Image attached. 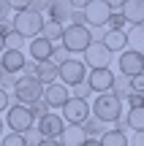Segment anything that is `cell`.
Segmentation results:
<instances>
[{
    "label": "cell",
    "mask_w": 144,
    "mask_h": 146,
    "mask_svg": "<svg viewBox=\"0 0 144 146\" xmlns=\"http://www.w3.org/2000/svg\"><path fill=\"white\" fill-rule=\"evenodd\" d=\"M87 5V0H74V8H84Z\"/></svg>",
    "instance_id": "cell-49"
},
{
    "label": "cell",
    "mask_w": 144,
    "mask_h": 146,
    "mask_svg": "<svg viewBox=\"0 0 144 146\" xmlns=\"http://www.w3.org/2000/svg\"><path fill=\"white\" fill-rule=\"evenodd\" d=\"M92 43V30L87 25H65L63 27V41H60V46H65L71 54L76 52H84L87 46Z\"/></svg>",
    "instance_id": "cell-3"
},
{
    "label": "cell",
    "mask_w": 144,
    "mask_h": 146,
    "mask_svg": "<svg viewBox=\"0 0 144 146\" xmlns=\"http://www.w3.org/2000/svg\"><path fill=\"white\" fill-rule=\"evenodd\" d=\"M63 127H65V119L57 114V111H49L44 119L35 122V130L41 133V138H60Z\"/></svg>",
    "instance_id": "cell-11"
},
{
    "label": "cell",
    "mask_w": 144,
    "mask_h": 146,
    "mask_svg": "<svg viewBox=\"0 0 144 146\" xmlns=\"http://www.w3.org/2000/svg\"><path fill=\"white\" fill-rule=\"evenodd\" d=\"M49 19L52 22H60V25L65 27V22L71 19V14H74V0H52V5H49Z\"/></svg>",
    "instance_id": "cell-16"
},
{
    "label": "cell",
    "mask_w": 144,
    "mask_h": 146,
    "mask_svg": "<svg viewBox=\"0 0 144 146\" xmlns=\"http://www.w3.org/2000/svg\"><path fill=\"white\" fill-rule=\"evenodd\" d=\"M44 16L35 14V11H16L14 19H11V25H14V33H19L25 41H33V38L41 35L44 30Z\"/></svg>",
    "instance_id": "cell-2"
},
{
    "label": "cell",
    "mask_w": 144,
    "mask_h": 146,
    "mask_svg": "<svg viewBox=\"0 0 144 146\" xmlns=\"http://www.w3.org/2000/svg\"><path fill=\"white\" fill-rule=\"evenodd\" d=\"M125 38H128V49L144 54V25H131L128 33H125Z\"/></svg>",
    "instance_id": "cell-20"
},
{
    "label": "cell",
    "mask_w": 144,
    "mask_h": 146,
    "mask_svg": "<svg viewBox=\"0 0 144 146\" xmlns=\"http://www.w3.org/2000/svg\"><path fill=\"white\" fill-rule=\"evenodd\" d=\"M131 87H133V92L144 95V73H141V76H133V78H131Z\"/></svg>",
    "instance_id": "cell-39"
},
{
    "label": "cell",
    "mask_w": 144,
    "mask_h": 146,
    "mask_svg": "<svg viewBox=\"0 0 144 146\" xmlns=\"http://www.w3.org/2000/svg\"><path fill=\"white\" fill-rule=\"evenodd\" d=\"M82 130H84V135H87V138H101L103 133H106V127H103V122H101V119L90 116V119L82 122Z\"/></svg>",
    "instance_id": "cell-25"
},
{
    "label": "cell",
    "mask_w": 144,
    "mask_h": 146,
    "mask_svg": "<svg viewBox=\"0 0 144 146\" xmlns=\"http://www.w3.org/2000/svg\"><path fill=\"white\" fill-rule=\"evenodd\" d=\"M49 5H52V0H30V8H27V11L44 14V11H49Z\"/></svg>",
    "instance_id": "cell-33"
},
{
    "label": "cell",
    "mask_w": 144,
    "mask_h": 146,
    "mask_svg": "<svg viewBox=\"0 0 144 146\" xmlns=\"http://www.w3.org/2000/svg\"><path fill=\"white\" fill-rule=\"evenodd\" d=\"M0 146H27V141H25L22 133H5L0 138Z\"/></svg>",
    "instance_id": "cell-28"
},
{
    "label": "cell",
    "mask_w": 144,
    "mask_h": 146,
    "mask_svg": "<svg viewBox=\"0 0 144 146\" xmlns=\"http://www.w3.org/2000/svg\"><path fill=\"white\" fill-rule=\"evenodd\" d=\"M101 43L103 46L109 49V52H125V49H128V38H125V30H106L103 33V38H101Z\"/></svg>",
    "instance_id": "cell-18"
},
{
    "label": "cell",
    "mask_w": 144,
    "mask_h": 146,
    "mask_svg": "<svg viewBox=\"0 0 144 146\" xmlns=\"http://www.w3.org/2000/svg\"><path fill=\"white\" fill-rule=\"evenodd\" d=\"M57 141H60V146H82L87 141V135L82 130V125H65Z\"/></svg>",
    "instance_id": "cell-19"
},
{
    "label": "cell",
    "mask_w": 144,
    "mask_h": 146,
    "mask_svg": "<svg viewBox=\"0 0 144 146\" xmlns=\"http://www.w3.org/2000/svg\"><path fill=\"white\" fill-rule=\"evenodd\" d=\"M8 108H11V95H8V89L0 87V114H3V111H8Z\"/></svg>",
    "instance_id": "cell-36"
},
{
    "label": "cell",
    "mask_w": 144,
    "mask_h": 146,
    "mask_svg": "<svg viewBox=\"0 0 144 146\" xmlns=\"http://www.w3.org/2000/svg\"><path fill=\"white\" fill-rule=\"evenodd\" d=\"M8 5L14 11H27V8H30V0H8Z\"/></svg>",
    "instance_id": "cell-41"
},
{
    "label": "cell",
    "mask_w": 144,
    "mask_h": 146,
    "mask_svg": "<svg viewBox=\"0 0 144 146\" xmlns=\"http://www.w3.org/2000/svg\"><path fill=\"white\" fill-rule=\"evenodd\" d=\"M14 84H16V73H3L0 87H3V89H14Z\"/></svg>",
    "instance_id": "cell-37"
},
{
    "label": "cell",
    "mask_w": 144,
    "mask_h": 146,
    "mask_svg": "<svg viewBox=\"0 0 144 146\" xmlns=\"http://www.w3.org/2000/svg\"><path fill=\"white\" fill-rule=\"evenodd\" d=\"M82 62H84L90 70H95V68H109V62H112V52H109L101 41H92L90 46L82 52Z\"/></svg>",
    "instance_id": "cell-8"
},
{
    "label": "cell",
    "mask_w": 144,
    "mask_h": 146,
    "mask_svg": "<svg viewBox=\"0 0 144 146\" xmlns=\"http://www.w3.org/2000/svg\"><path fill=\"white\" fill-rule=\"evenodd\" d=\"M82 146H101V141H98V138H87Z\"/></svg>",
    "instance_id": "cell-48"
},
{
    "label": "cell",
    "mask_w": 144,
    "mask_h": 146,
    "mask_svg": "<svg viewBox=\"0 0 144 146\" xmlns=\"http://www.w3.org/2000/svg\"><path fill=\"white\" fill-rule=\"evenodd\" d=\"M44 100H46L49 103V108H63L65 103H68L71 100V92H68V87H65V84H49V87H44Z\"/></svg>",
    "instance_id": "cell-13"
},
{
    "label": "cell",
    "mask_w": 144,
    "mask_h": 146,
    "mask_svg": "<svg viewBox=\"0 0 144 146\" xmlns=\"http://www.w3.org/2000/svg\"><path fill=\"white\" fill-rule=\"evenodd\" d=\"M35 78L44 84V87H49V84H54L57 81V65L54 62H38V70H35Z\"/></svg>",
    "instance_id": "cell-21"
},
{
    "label": "cell",
    "mask_w": 144,
    "mask_h": 146,
    "mask_svg": "<svg viewBox=\"0 0 144 146\" xmlns=\"http://www.w3.org/2000/svg\"><path fill=\"white\" fill-rule=\"evenodd\" d=\"M117 68H120L123 76H128V78L141 76L144 73V54L133 52V49H125V52H120V57H117Z\"/></svg>",
    "instance_id": "cell-9"
},
{
    "label": "cell",
    "mask_w": 144,
    "mask_h": 146,
    "mask_svg": "<svg viewBox=\"0 0 144 146\" xmlns=\"http://www.w3.org/2000/svg\"><path fill=\"white\" fill-rule=\"evenodd\" d=\"M128 127L133 133H144V106H139V108H131L128 111Z\"/></svg>",
    "instance_id": "cell-26"
},
{
    "label": "cell",
    "mask_w": 144,
    "mask_h": 146,
    "mask_svg": "<svg viewBox=\"0 0 144 146\" xmlns=\"http://www.w3.org/2000/svg\"><path fill=\"white\" fill-rule=\"evenodd\" d=\"M90 111L95 119H101L103 125L109 122H117L123 116V100H117L112 92H103V95H95V100L90 103Z\"/></svg>",
    "instance_id": "cell-1"
},
{
    "label": "cell",
    "mask_w": 144,
    "mask_h": 146,
    "mask_svg": "<svg viewBox=\"0 0 144 146\" xmlns=\"http://www.w3.org/2000/svg\"><path fill=\"white\" fill-rule=\"evenodd\" d=\"M27 52H30V60H35V62H46L49 57H52L54 52V43H49L46 38H33L30 43H27Z\"/></svg>",
    "instance_id": "cell-14"
},
{
    "label": "cell",
    "mask_w": 144,
    "mask_h": 146,
    "mask_svg": "<svg viewBox=\"0 0 144 146\" xmlns=\"http://www.w3.org/2000/svg\"><path fill=\"white\" fill-rule=\"evenodd\" d=\"M3 130H5V119H0V138H3Z\"/></svg>",
    "instance_id": "cell-51"
},
{
    "label": "cell",
    "mask_w": 144,
    "mask_h": 146,
    "mask_svg": "<svg viewBox=\"0 0 144 146\" xmlns=\"http://www.w3.org/2000/svg\"><path fill=\"white\" fill-rule=\"evenodd\" d=\"M0 62H3L5 73H22V65L27 62V57H25V52H19V49H5V52L0 54Z\"/></svg>",
    "instance_id": "cell-15"
},
{
    "label": "cell",
    "mask_w": 144,
    "mask_h": 146,
    "mask_svg": "<svg viewBox=\"0 0 144 146\" xmlns=\"http://www.w3.org/2000/svg\"><path fill=\"white\" fill-rule=\"evenodd\" d=\"M25 141H27V146H38V143L44 141V138H41V133L33 127V130H27V133H25Z\"/></svg>",
    "instance_id": "cell-34"
},
{
    "label": "cell",
    "mask_w": 144,
    "mask_h": 146,
    "mask_svg": "<svg viewBox=\"0 0 144 146\" xmlns=\"http://www.w3.org/2000/svg\"><path fill=\"white\" fill-rule=\"evenodd\" d=\"M27 108H30V114H33V119H44V116H46L49 114V111H52V108H49V103H46V100H35V103H33V106H27Z\"/></svg>",
    "instance_id": "cell-27"
},
{
    "label": "cell",
    "mask_w": 144,
    "mask_h": 146,
    "mask_svg": "<svg viewBox=\"0 0 144 146\" xmlns=\"http://www.w3.org/2000/svg\"><path fill=\"white\" fill-rule=\"evenodd\" d=\"M109 8H112V11H120V8H123V0H109Z\"/></svg>",
    "instance_id": "cell-47"
},
{
    "label": "cell",
    "mask_w": 144,
    "mask_h": 146,
    "mask_svg": "<svg viewBox=\"0 0 144 146\" xmlns=\"http://www.w3.org/2000/svg\"><path fill=\"white\" fill-rule=\"evenodd\" d=\"M22 46H25V38H22L19 33H8V35H5V49H19L22 52Z\"/></svg>",
    "instance_id": "cell-32"
},
{
    "label": "cell",
    "mask_w": 144,
    "mask_h": 146,
    "mask_svg": "<svg viewBox=\"0 0 144 146\" xmlns=\"http://www.w3.org/2000/svg\"><path fill=\"white\" fill-rule=\"evenodd\" d=\"M131 92H133V87H131V78L123 76V73H120V76H114V84H112V95H114V98H117V100H125Z\"/></svg>",
    "instance_id": "cell-24"
},
{
    "label": "cell",
    "mask_w": 144,
    "mask_h": 146,
    "mask_svg": "<svg viewBox=\"0 0 144 146\" xmlns=\"http://www.w3.org/2000/svg\"><path fill=\"white\" fill-rule=\"evenodd\" d=\"M44 98V84L38 78H30V76H22L16 78L14 84V103L19 106H33L35 100Z\"/></svg>",
    "instance_id": "cell-4"
},
{
    "label": "cell",
    "mask_w": 144,
    "mask_h": 146,
    "mask_svg": "<svg viewBox=\"0 0 144 146\" xmlns=\"http://www.w3.org/2000/svg\"><path fill=\"white\" fill-rule=\"evenodd\" d=\"M84 22L87 25H92L95 30H103L109 22V16H112V8H109V0H87L84 8Z\"/></svg>",
    "instance_id": "cell-7"
},
{
    "label": "cell",
    "mask_w": 144,
    "mask_h": 146,
    "mask_svg": "<svg viewBox=\"0 0 144 146\" xmlns=\"http://www.w3.org/2000/svg\"><path fill=\"white\" fill-rule=\"evenodd\" d=\"M114 130H120V133H125V135H128V130H131V127H128V119H125V116H120V119L114 122Z\"/></svg>",
    "instance_id": "cell-43"
},
{
    "label": "cell",
    "mask_w": 144,
    "mask_h": 146,
    "mask_svg": "<svg viewBox=\"0 0 144 146\" xmlns=\"http://www.w3.org/2000/svg\"><path fill=\"white\" fill-rule=\"evenodd\" d=\"M125 103H128L131 108H139V106H144V95H139V92H131L128 98H125Z\"/></svg>",
    "instance_id": "cell-35"
},
{
    "label": "cell",
    "mask_w": 144,
    "mask_h": 146,
    "mask_svg": "<svg viewBox=\"0 0 144 146\" xmlns=\"http://www.w3.org/2000/svg\"><path fill=\"white\" fill-rule=\"evenodd\" d=\"M57 78L65 87H76V84L87 81V65L76 57H68L63 65H57Z\"/></svg>",
    "instance_id": "cell-5"
},
{
    "label": "cell",
    "mask_w": 144,
    "mask_h": 146,
    "mask_svg": "<svg viewBox=\"0 0 144 146\" xmlns=\"http://www.w3.org/2000/svg\"><path fill=\"white\" fill-rule=\"evenodd\" d=\"M92 111H90V100H79V98H71L68 103L63 106V119L65 125H82L84 119H90Z\"/></svg>",
    "instance_id": "cell-10"
},
{
    "label": "cell",
    "mask_w": 144,
    "mask_h": 146,
    "mask_svg": "<svg viewBox=\"0 0 144 146\" xmlns=\"http://www.w3.org/2000/svg\"><path fill=\"white\" fill-rule=\"evenodd\" d=\"M0 33H3V38L8 35V33H14V25H11V19H8V22H0Z\"/></svg>",
    "instance_id": "cell-44"
},
{
    "label": "cell",
    "mask_w": 144,
    "mask_h": 146,
    "mask_svg": "<svg viewBox=\"0 0 144 146\" xmlns=\"http://www.w3.org/2000/svg\"><path fill=\"white\" fill-rule=\"evenodd\" d=\"M133 146H144V133H133Z\"/></svg>",
    "instance_id": "cell-46"
},
{
    "label": "cell",
    "mask_w": 144,
    "mask_h": 146,
    "mask_svg": "<svg viewBox=\"0 0 144 146\" xmlns=\"http://www.w3.org/2000/svg\"><path fill=\"white\" fill-rule=\"evenodd\" d=\"M5 127H11V133H22V135H25L27 130L35 127V119H33V114H30L27 106L14 103L8 111H5Z\"/></svg>",
    "instance_id": "cell-6"
},
{
    "label": "cell",
    "mask_w": 144,
    "mask_h": 146,
    "mask_svg": "<svg viewBox=\"0 0 144 146\" xmlns=\"http://www.w3.org/2000/svg\"><path fill=\"white\" fill-rule=\"evenodd\" d=\"M38 146H60V141H57V138H44Z\"/></svg>",
    "instance_id": "cell-45"
},
{
    "label": "cell",
    "mask_w": 144,
    "mask_h": 146,
    "mask_svg": "<svg viewBox=\"0 0 144 146\" xmlns=\"http://www.w3.org/2000/svg\"><path fill=\"white\" fill-rule=\"evenodd\" d=\"M120 11L128 25H144V0H123Z\"/></svg>",
    "instance_id": "cell-17"
},
{
    "label": "cell",
    "mask_w": 144,
    "mask_h": 146,
    "mask_svg": "<svg viewBox=\"0 0 144 146\" xmlns=\"http://www.w3.org/2000/svg\"><path fill=\"white\" fill-rule=\"evenodd\" d=\"M8 16H11V5H8V0H0V22H8Z\"/></svg>",
    "instance_id": "cell-40"
},
{
    "label": "cell",
    "mask_w": 144,
    "mask_h": 146,
    "mask_svg": "<svg viewBox=\"0 0 144 146\" xmlns=\"http://www.w3.org/2000/svg\"><path fill=\"white\" fill-rule=\"evenodd\" d=\"M74 89V95L71 98H79V100H90V95H92V87L87 81H82V84H76V87H71Z\"/></svg>",
    "instance_id": "cell-30"
},
{
    "label": "cell",
    "mask_w": 144,
    "mask_h": 146,
    "mask_svg": "<svg viewBox=\"0 0 144 146\" xmlns=\"http://www.w3.org/2000/svg\"><path fill=\"white\" fill-rule=\"evenodd\" d=\"M68 57H71V52H68L65 46H54V52H52V57H49V62H54V65H63Z\"/></svg>",
    "instance_id": "cell-31"
},
{
    "label": "cell",
    "mask_w": 144,
    "mask_h": 146,
    "mask_svg": "<svg viewBox=\"0 0 144 146\" xmlns=\"http://www.w3.org/2000/svg\"><path fill=\"white\" fill-rule=\"evenodd\" d=\"M41 38H46L49 43L60 46V41H63V25H60V22L46 19V22H44V30H41Z\"/></svg>",
    "instance_id": "cell-22"
},
{
    "label": "cell",
    "mask_w": 144,
    "mask_h": 146,
    "mask_svg": "<svg viewBox=\"0 0 144 146\" xmlns=\"http://www.w3.org/2000/svg\"><path fill=\"white\" fill-rule=\"evenodd\" d=\"M87 84L92 87L95 95H103V92H112V84H114V73L109 68H95L87 73Z\"/></svg>",
    "instance_id": "cell-12"
},
{
    "label": "cell",
    "mask_w": 144,
    "mask_h": 146,
    "mask_svg": "<svg viewBox=\"0 0 144 146\" xmlns=\"http://www.w3.org/2000/svg\"><path fill=\"white\" fill-rule=\"evenodd\" d=\"M98 141H101V146H131L128 135H125V133H120V130H114V127H112V130H106Z\"/></svg>",
    "instance_id": "cell-23"
},
{
    "label": "cell",
    "mask_w": 144,
    "mask_h": 146,
    "mask_svg": "<svg viewBox=\"0 0 144 146\" xmlns=\"http://www.w3.org/2000/svg\"><path fill=\"white\" fill-rule=\"evenodd\" d=\"M125 25H128V22H125L123 11H112V16H109V22H106V30H123Z\"/></svg>",
    "instance_id": "cell-29"
},
{
    "label": "cell",
    "mask_w": 144,
    "mask_h": 146,
    "mask_svg": "<svg viewBox=\"0 0 144 146\" xmlns=\"http://www.w3.org/2000/svg\"><path fill=\"white\" fill-rule=\"evenodd\" d=\"M5 52V38H3V33H0V54Z\"/></svg>",
    "instance_id": "cell-50"
},
{
    "label": "cell",
    "mask_w": 144,
    "mask_h": 146,
    "mask_svg": "<svg viewBox=\"0 0 144 146\" xmlns=\"http://www.w3.org/2000/svg\"><path fill=\"white\" fill-rule=\"evenodd\" d=\"M71 22H74V25H87V22H84V11H82V8H74Z\"/></svg>",
    "instance_id": "cell-42"
},
{
    "label": "cell",
    "mask_w": 144,
    "mask_h": 146,
    "mask_svg": "<svg viewBox=\"0 0 144 146\" xmlns=\"http://www.w3.org/2000/svg\"><path fill=\"white\" fill-rule=\"evenodd\" d=\"M35 70H38V62H35V60H33V62H25V65H22V76L35 78Z\"/></svg>",
    "instance_id": "cell-38"
},
{
    "label": "cell",
    "mask_w": 144,
    "mask_h": 146,
    "mask_svg": "<svg viewBox=\"0 0 144 146\" xmlns=\"http://www.w3.org/2000/svg\"><path fill=\"white\" fill-rule=\"evenodd\" d=\"M3 73H5V70H3V62H0V78H3Z\"/></svg>",
    "instance_id": "cell-52"
}]
</instances>
